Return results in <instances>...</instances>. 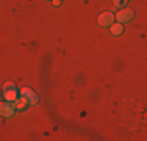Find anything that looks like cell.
Wrapping results in <instances>:
<instances>
[{
	"mask_svg": "<svg viewBox=\"0 0 147 141\" xmlns=\"http://www.w3.org/2000/svg\"><path fill=\"white\" fill-rule=\"evenodd\" d=\"M14 115V105L13 102H0V116H5V118H9V116Z\"/></svg>",
	"mask_w": 147,
	"mask_h": 141,
	"instance_id": "6da1fadb",
	"label": "cell"
},
{
	"mask_svg": "<svg viewBox=\"0 0 147 141\" xmlns=\"http://www.w3.org/2000/svg\"><path fill=\"white\" fill-rule=\"evenodd\" d=\"M133 16H135L133 9L125 8V9H121V11L117 13L116 19L119 20V24H122V22H128V20H131V19H133Z\"/></svg>",
	"mask_w": 147,
	"mask_h": 141,
	"instance_id": "7a4b0ae2",
	"label": "cell"
},
{
	"mask_svg": "<svg viewBox=\"0 0 147 141\" xmlns=\"http://www.w3.org/2000/svg\"><path fill=\"white\" fill-rule=\"evenodd\" d=\"M113 20H114V16L111 13H102L97 19V22H99L100 27H110L113 24Z\"/></svg>",
	"mask_w": 147,
	"mask_h": 141,
	"instance_id": "3957f363",
	"label": "cell"
},
{
	"mask_svg": "<svg viewBox=\"0 0 147 141\" xmlns=\"http://www.w3.org/2000/svg\"><path fill=\"white\" fill-rule=\"evenodd\" d=\"M20 94L28 99L30 104H38V102H39V97H38V94H36V93H33V91H31L30 88H22Z\"/></svg>",
	"mask_w": 147,
	"mask_h": 141,
	"instance_id": "277c9868",
	"label": "cell"
},
{
	"mask_svg": "<svg viewBox=\"0 0 147 141\" xmlns=\"http://www.w3.org/2000/svg\"><path fill=\"white\" fill-rule=\"evenodd\" d=\"M3 97H5V100H8V102H14L17 99V91L14 89V88H11V89H5Z\"/></svg>",
	"mask_w": 147,
	"mask_h": 141,
	"instance_id": "5b68a950",
	"label": "cell"
},
{
	"mask_svg": "<svg viewBox=\"0 0 147 141\" xmlns=\"http://www.w3.org/2000/svg\"><path fill=\"white\" fill-rule=\"evenodd\" d=\"M28 104H30V100H28V99H27L25 96H22L20 99H16V100H14V107H16V108H19V110L25 108Z\"/></svg>",
	"mask_w": 147,
	"mask_h": 141,
	"instance_id": "8992f818",
	"label": "cell"
},
{
	"mask_svg": "<svg viewBox=\"0 0 147 141\" xmlns=\"http://www.w3.org/2000/svg\"><path fill=\"white\" fill-rule=\"evenodd\" d=\"M110 27H111V35H114V36H119L124 31V25L122 24H111Z\"/></svg>",
	"mask_w": 147,
	"mask_h": 141,
	"instance_id": "52a82bcc",
	"label": "cell"
},
{
	"mask_svg": "<svg viewBox=\"0 0 147 141\" xmlns=\"http://www.w3.org/2000/svg\"><path fill=\"white\" fill-rule=\"evenodd\" d=\"M114 6L116 8H122V6H125V3H127V0H113Z\"/></svg>",
	"mask_w": 147,
	"mask_h": 141,
	"instance_id": "ba28073f",
	"label": "cell"
},
{
	"mask_svg": "<svg viewBox=\"0 0 147 141\" xmlns=\"http://www.w3.org/2000/svg\"><path fill=\"white\" fill-rule=\"evenodd\" d=\"M11 88H14V83H11V82L5 83V89H11Z\"/></svg>",
	"mask_w": 147,
	"mask_h": 141,
	"instance_id": "9c48e42d",
	"label": "cell"
},
{
	"mask_svg": "<svg viewBox=\"0 0 147 141\" xmlns=\"http://www.w3.org/2000/svg\"><path fill=\"white\" fill-rule=\"evenodd\" d=\"M59 3H61V0H53V5H55V6H58Z\"/></svg>",
	"mask_w": 147,
	"mask_h": 141,
	"instance_id": "30bf717a",
	"label": "cell"
},
{
	"mask_svg": "<svg viewBox=\"0 0 147 141\" xmlns=\"http://www.w3.org/2000/svg\"><path fill=\"white\" fill-rule=\"evenodd\" d=\"M47 2H49V0H47Z\"/></svg>",
	"mask_w": 147,
	"mask_h": 141,
	"instance_id": "8fae6325",
	"label": "cell"
}]
</instances>
